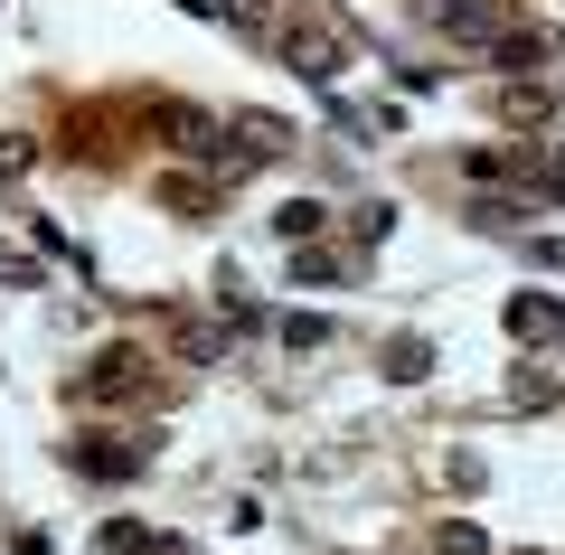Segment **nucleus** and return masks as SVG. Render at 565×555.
Returning a JSON list of instances; mask_svg holds the SVG:
<instances>
[{
    "label": "nucleus",
    "instance_id": "f257e3e1",
    "mask_svg": "<svg viewBox=\"0 0 565 555\" xmlns=\"http://www.w3.org/2000/svg\"><path fill=\"white\" fill-rule=\"evenodd\" d=\"M85 396L141 405V396H151V357H141V349H104V367H85Z\"/></svg>",
    "mask_w": 565,
    "mask_h": 555
},
{
    "label": "nucleus",
    "instance_id": "f03ea898",
    "mask_svg": "<svg viewBox=\"0 0 565 555\" xmlns=\"http://www.w3.org/2000/svg\"><path fill=\"white\" fill-rule=\"evenodd\" d=\"M424 20L452 29V39H471V47L509 39V10H500V0H424Z\"/></svg>",
    "mask_w": 565,
    "mask_h": 555
},
{
    "label": "nucleus",
    "instance_id": "7ed1b4c3",
    "mask_svg": "<svg viewBox=\"0 0 565 555\" xmlns=\"http://www.w3.org/2000/svg\"><path fill=\"white\" fill-rule=\"evenodd\" d=\"M537 207H546V189H519V179H481L471 217H481V226H527Z\"/></svg>",
    "mask_w": 565,
    "mask_h": 555
},
{
    "label": "nucleus",
    "instance_id": "20e7f679",
    "mask_svg": "<svg viewBox=\"0 0 565 555\" xmlns=\"http://www.w3.org/2000/svg\"><path fill=\"white\" fill-rule=\"evenodd\" d=\"M282 57H292V76H302V85H321V95H330L340 66H349V47H340V39H292Z\"/></svg>",
    "mask_w": 565,
    "mask_h": 555
},
{
    "label": "nucleus",
    "instance_id": "39448f33",
    "mask_svg": "<svg viewBox=\"0 0 565 555\" xmlns=\"http://www.w3.org/2000/svg\"><path fill=\"white\" fill-rule=\"evenodd\" d=\"M556 330H565V311H556L546 292H519V301H509V339H519V349H546Z\"/></svg>",
    "mask_w": 565,
    "mask_h": 555
},
{
    "label": "nucleus",
    "instance_id": "423d86ee",
    "mask_svg": "<svg viewBox=\"0 0 565 555\" xmlns=\"http://www.w3.org/2000/svg\"><path fill=\"white\" fill-rule=\"evenodd\" d=\"M66 461H76L85 480H141V442H76Z\"/></svg>",
    "mask_w": 565,
    "mask_h": 555
},
{
    "label": "nucleus",
    "instance_id": "0eeeda50",
    "mask_svg": "<svg viewBox=\"0 0 565 555\" xmlns=\"http://www.w3.org/2000/svg\"><path fill=\"white\" fill-rule=\"evenodd\" d=\"M490 66H509V76H537V66H556V47L527 39V29H509V39H490Z\"/></svg>",
    "mask_w": 565,
    "mask_h": 555
},
{
    "label": "nucleus",
    "instance_id": "6e6552de",
    "mask_svg": "<svg viewBox=\"0 0 565 555\" xmlns=\"http://www.w3.org/2000/svg\"><path fill=\"white\" fill-rule=\"evenodd\" d=\"M424 367H434V349H424V339H386V377H396V386H415Z\"/></svg>",
    "mask_w": 565,
    "mask_h": 555
},
{
    "label": "nucleus",
    "instance_id": "1a4fd4ad",
    "mask_svg": "<svg viewBox=\"0 0 565 555\" xmlns=\"http://www.w3.org/2000/svg\"><path fill=\"white\" fill-rule=\"evenodd\" d=\"M95 555H151V536H141L132 517H104V527H95Z\"/></svg>",
    "mask_w": 565,
    "mask_h": 555
},
{
    "label": "nucleus",
    "instance_id": "9d476101",
    "mask_svg": "<svg viewBox=\"0 0 565 555\" xmlns=\"http://www.w3.org/2000/svg\"><path fill=\"white\" fill-rule=\"evenodd\" d=\"M349 264L340 255H321V245H292V282H340Z\"/></svg>",
    "mask_w": 565,
    "mask_h": 555
},
{
    "label": "nucleus",
    "instance_id": "9b49d317",
    "mask_svg": "<svg viewBox=\"0 0 565 555\" xmlns=\"http://www.w3.org/2000/svg\"><path fill=\"white\" fill-rule=\"evenodd\" d=\"M161 207H180V217H217V199H207L199 179H170V189H161Z\"/></svg>",
    "mask_w": 565,
    "mask_h": 555
},
{
    "label": "nucleus",
    "instance_id": "f8f14e48",
    "mask_svg": "<svg viewBox=\"0 0 565 555\" xmlns=\"http://www.w3.org/2000/svg\"><path fill=\"white\" fill-rule=\"evenodd\" d=\"M274 226H282L292 245H311V236H321V207H311V199H292V207H274Z\"/></svg>",
    "mask_w": 565,
    "mask_h": 555
},
{
    "label": "nucleus",
    "instance_id": "ddd939ff",
    "mask_svg": "<svg viewBox=\"0 0 565 555\" xmlns=\"http://www.w3.org/2000/svg\"><path fill=\"white\" fill-rule=\"evenodd\" d=\"M434 555H481V527H471V517H444V527H434Z\"/></svg>",
    "mask_w": 565,
    "mask_h": 555
},
{
    "label": "nucleus",
    "instance_id": "4468645a",
    "mask_svg": "<svg viewBox=\"0 0 565 555\" xmlns=\"http://www.w3.org/2000/svg\"><path fill=\"white\" fill-rule=\"evenodd\" d=\"M207 10H217V20H226V29H245V39H255V29H264V20H274V10H264V0H207Z\"/></svg>",
    "mask_w": 565,
    "mask_h": 555
},
{
    "label": "nucleus",
    "instance_id": "2eb2a0df",
    "mask_svg": "<svg viewBox=\"0 0 565 555\" xmlns=\"http://www.w3.org/2000/svg\"><path fill=\"white\" fill-rule=\"evenodd\" d=\"M321 339H330L321 311H292V320H282V349H321Z\"/></svg>",
    "mask_w": 565,
    "mask_h": 555
}]
</instances>
